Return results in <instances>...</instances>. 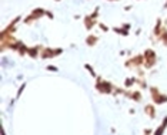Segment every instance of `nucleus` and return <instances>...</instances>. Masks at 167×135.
Instances as JSON below:
<instances>
[{
	"label": "nucleus",
	"mask_w": 167,
	"mask_h": 135,
	"mask_svg": "<svg viewBox=\"0 0 167 135\" xmlns=\"http://www.w3.org/2000/svg\"><path fill=\"white\" fill-rule=\"evenodd\" d=\"M46 16H47L49 19H53V17H54V16H53V13H51L50 10H46Z\"/></svg>",
	"instance_id": "4be33fe9"
},
{
	"label": "nucleus",
	"mask_w": 167,
	"mask_h": 135,
	"mask_svg": "<svg viewBox=\"0 0 167 135\" xmlns=\"http://www.w3.org/2000/svg\"><path fill=\"white\" fill-rule=\"evenodd\" d=\"M150 94H151V100L154 104L157 105H161V104H166L167 102V95L160 92V90L157 87H150Z\"/></svg>",
	"instance_id": "f257e3e1"
},
{
	"label": "nucleus",
	"mask_w": 167,
	"mask_h": 135,
	"mask_svg": "<svg viewBox=\"0 0 167 135\" xmlns=\"http://www.w3.org/2000/svg\"><path fill=\"white\" fill-rule=\"evenodd\" d=\"M163 20L161 19H157V22H156V26H154V30H153V36L156 37V39H158V36L161 34V31H163Z\"/></svg>",
	"instance_id": "0eeeda50"
},
{
	"label": "nucleus",
	"mask_w": 167,
	"mask_h": 135,
	"mask_svg": "<svg viewBox=\"0 0 167 135\" xmlns=\"http://www.w3.org/2000/svg\"><path fill=\"white\" fill-rule=\"evenodd\" d=\"M157 40H158V41H161V43L167 47V29H166V27L163 29V31H161V34L158 36V39H157Z\"/></svg>",
	"instance_id": "9b49d317"
},
{
	"label": "nucleus",
	"mask_w": 167,
	"mask_h": 135,
	"mask_svg": "<svg viewBox=\"0 0 167 135\" xmlns=\"http://www.w3.org/2000/svg\"><path fill=\"white\" fill-rule=\"evenodd\" d=\"M143 61H144V56H136V57H133L131 60L126 61V67H131L133 64L137 67V66H141Z\"/></svg>",
	"instance_id": "423d86ee"
},
{
	"label": "nucleus",
	"mask_w": 167,
	"mask_h": 135,
	"mask_svg": "<svg viewBox=\"0 0 167 135\" xmlns=\"http://www.w3.org/2000/svg\"><path fill=\"white\" fill-rule=\"evenodd\" d=\"M46 14V10L44 9H42V7H37V9H34L30 14H29V17L24 20V24H30L32 23V20L34 22V20H37V19H40L42 16H44Z\"/></svg>",
	"instance_id": "39448f33"
},
{
	"label": "nucleus",
	"mask_w": 167,
	"mask_h": 135,
	"mask_svg": "<svg viewBox=\"0 0 167 135\" xmlns=\"http://www.w3.org/2000/svg\"><path fill=\"white\" fill-rule=\"evenodd\" d=\"M99 27H100L103 31H109V27H107L106 24H103V23H99Z\"/></svg>",
	"instance_id": "aec40b11"
},
{
	"label": "nucleus",
	"mask_w": 167,
	"mask_h": 135,
	"mask_svg": "<svg viewBox=\"0 0 167 135\" xmlns=\"http://www.w3.org/2000/svg\"><path fill=\"white\" fill-rule=\"evenodd\" d=\"M136 83H137V84H139L141 88H146V87H147V84H146V83H144L141 78H136Z\"/></svg>",
	"instance_id": "f3484780"
},
{
	"label": "nucleus",
	"mask_w": 167,
	"mask_h": 135,
	"mask_svg": "<svg viewBox=\"0 0 167 135\" xmlns=\"http://www.w3.org/2000/svg\"><path fill=\"white\" fill-rule=\"evenodd\" d=\"M27 51H29V48L26 47V44H23V43H22V44H20V47H19V50H17V53H19L20 56H24Z\"/></svg>",
	"instance_id": "ddd939ff"
},
{
	"label": "nucleus",
	"mask_w": 167,
	"mask_h": 135,
	"mask_svg": "<svg viewBox=\"0 0 167 135\" xmlns=\"http://www.w3.org/2000/svg\"><path fill=\"white\" fill-rule=\"evenodd\" d=\"M121 27H123L124 30H129V29H130V24H123Z\"/></svg>",
	"instance_id": "a878e982"
},
{
	"label": "nucleus",
	"mask_w": 167,
	"mask_h": 135,
	"mask_svg": "<svg viewBox=\"0 0 167 135\" xmlns=\"http://www.w3.org/2000/svg\"><path fill=\"white\" fill-rule=\"evenodd\" d=\"M133 84H136V78H127V80L124 81V87H126V88L131 87Z\"/></svg>",
	"instance_id": "2eb2a0df"
},
{
	"label": "nucleus",
	"mask_w": 167,
	"mask_h": 135,
	"mask_svg": "<svg viewBox=\"0 0 167 135\" xmlns=\"http://www.w3.org/2000/svg\"><path fill=\"white\" fill-rule=\"evenodd\" d=\"M96 88L100 91V92H103V94H112L113 92V85H112V83H109V81H106V80H103V78H97V83H96Z\"/></svg>",
	"instance_id": "7ed1b4c3"
},
{
	"label": "nucleus",
	"mask_w": 167,
	"mask_h": 135,
	"mask_svg": "<svg viewBox=\"0 0 167 135\" xmlns=\"http://www.w3.org/2000/svg\"><path fill=\"white\" fill-rule=\"evenodd\" d=\"M144 111L149 114V117H150V118H156V108H154V105L147 104V105L144 107Z\"/></svg>",
	"instance_id": "9d476101"
},
{
	"label": "nucleus",
	"mask_w": 167,
	"mask_h": 135,
	"mask_svg": "<svg viewBox=\"0 0 167 135\" xmlns=\"http://www.w3.org/2000/svg\"><path fill=\"white\" fill-rule=\"evenodd\" d=\"M164 131H166V126H164V125H160V126L154 131V135H163Z\"/></svg>",
	"instance_id": "dca6fc26"
},
{
	"label": "nucleus",
	"mask_w": 167,
	"mask_h": 135,
	"mask_svg": "<svg viewBox=\"0 0 167 135\" xmlns=\"http://www.w3.org/2000/svg\"><path fill=\"white\" fill-rule=\"evenodd\" d=\"M56 2H60V0H56Z\"/></svg>",
	"instance_id": "c85d7f7f"
},
{
	"label": "nucleus",
	"mask_w": 167,
	"mask_h": 135,
	"mask_svg": "<svg viewBox=\"0 0 167 135\" xmlns=\"http://www.w3.org/2000/svg\"><path fill=\"white\" fill-rule=\"evenodd\" d=\"M164 9H167V2H166V3H164Z\"/></svg>",
	"instance_id": "bb28decb"
},
{
	"label": "nucleus",
	"mask_w": 167,
	"mask_h": 135,
	"mask_svg": "<svg viewBox=\"0 0 167 135\" xmlns=\"http://www.w3.org/2000/svg\"><path fill=\"white\" fill-rule=\"evenodd\" d=\"M24 87H26V84H23L20 88H19V92H17V97H20V94L23 92V90H24Z\"/></svg>",
	"instance_id": "5701e85b"
},
{
	"label": "nucleus",
	"mask_w": 167,
	"mask_h": 135,
	"mask_svg": "<svg viewBox=\"0 0 167 135\" xmlns=\"http://www.w3.org/2000/svg\"><path fill=\"white\" fill-rule=\"evenodd\" d=\"M61 53H63L61 48L54 50V48H50V47H44V48L42 50L40 57H42L43 60H46V58H53V57H56V56H59V54H61Z\"/></svg>",
	"instance_id": "20e7f679"
},
{
	"label": "nucleus",
	"mask_w": 167,
	"mask_h": 135,
	"mask_svg": "<svg viewBox=\"0 0 167 135\" xmlns=\"http://www.w3.org/2000/svg\"><path fill=\"white\" fill-rule=\"evenodd\" d=\"M151 132H153L151 129H144V135H150Z\"/></svg>",
	"instance_id": "393cba45"
},
{
	"label": "nucleus",
	"mask_w": 167,
	"mask_h": 135,
	"mask_svg": "<svg viewBox=\"0 0 167 135\" xmlns=\"http://www.w3.org/2000/svg\"><path fill=\"white\" fill-rule=\"evenodd\" d=\"M94 24H96V20L92 19L90 14L84 17V27H86V30H92V29L94 27Z\"/></svg>",
	"instance_id": "6e6552de"
},
{
	"label": "nucleus",
	"mask_w": 167,
	"mask_h": 135,
	"mask_svg": "<svg viewBox=\"0 0 167 135\" xmlns=\"http://www.w3.org/2000/svg\"><path fill=\"white\" fill-rule=\"evenodd\" d=\"M90 16H92V19H96V17L99 16V7H96V9H94V12H93Z\"/></svg>",
	"instance_id": "6ab92c4d"
},
{
	"label": "nucleus",
	"mask_w": 167,
	"mask_h": 135,
	"mask_svg": "<svg viewBox=\"0 0 167 135\" xmlns=\"http://www.w3.org/2000/svg\"><path fill=\"white\" fill-rule=\"evenodd\" d=\"M97 41H99V37H97V36H94V34H90V36H87V37H86V44H87V46H90V47L96 46V44H97Z\"/></svg>",
	"instance_id": "1a4fd4ad"
},
{
	"label": "nucleus",
	"mask_w": 167,
	"mask_h": 135,
	"mask_svg": "<svg viewBox=\"0 0 167 135\" xmlns=\"http://www.w3.org/2000/svg\"><path fill=\"white\" fill-rule=\"evenodd\" d=\"M84 67L87 68V71H89V73H90V74H92L93 77H96V73H94V70H93V67H92V66H89V64H86Z\"/></svg>",
	"instance_id": "a211bd4d"
},
{
	"label": "nucleus",
	"mask_w": 167,
	"mask_h": 135,
	"mask_svg": "<svg viewBox=\"0 0 167 135\" xmlns=\"http://www.w3.org/2000/svg\"><path fill=\"white\" fill-rule=\"evenodd\" d=\"M113 30H114L116 33H119L120 36H129V30H124L123 27H121V29H119V27H114Z\"/></svg>",
	"instance_id": "4468645a"
},
{
	"label": "nucleus",
	"mask_w": 167,
	"mask_h": 135,
	"mask_svg": "<svg viewBox=\"0 0 167 135\" xmlns=\"http://www.w3.org/2000/svg\"><path fill=\"white\" fill-rule=\"evenodd\" d=\"M46 70H47V71H57V67H56V66H47Z\"/></svg>",
	"instance_id": "412c9836"
},
{
	"label": "nucleus",
	"mask_w": 167,
	"mask_h": 135,
	"mask_svg": "<svg viewBox=\"0 0 167 135\" xmlns=\"http://www.w3.org/2000/svg\"><path fill=\"white\" fill-rule=\"evenodd\" d=\"M161 125H164V126L167 128V117H164V118H163V122H161Z\"/></svg>",
	"instance_id": "b1692460"
},
{
	"label": "nucleus",
	"mask_w": 167,
	"mask_h": 135,
	"mask_svg": "<svg viewBox=\"0 0 167 135\" xmlns=\"http://www.w3.org/2000/svg\"><path fill=\"white\" fill-rule=\"evenodd\" d=\"M144 60H146L144 66H146V68H147V70H149V68H151L153 66H156V63H157L156 51H154V50H151V48H147V50L144 51Z\"/></svg>",
	"instance_id": "f03ea898"
},
{
	"label": "nucleus",
	"mask_w": 167,
	"mask_h": 135,
	"mask_svg": "<svg viewBox=\"0 0 167 135\" xmlns=\"http://www.w3.org/2000/svg\"><path fill=\"white\" fill-rule=\"evenodd\" d=\"M39 50H42V47H40V46H36V47H33V48H29L27 54H29L32 58H36V57H37V53H39Z\"/></svg>",
	"instance_id": "f8f14e48"
},
{
	"label": "nucleus",
	"mask_w": 167,
	"mask_h": 135,
	"mask_svg": "<svg viewBox=\"0 0 167 135\" xmlns=\"http://www.w3.org/2000/svg\"><path fill=\"white\" fill-rule=\"evenodd\" d=\"M109 2H117V0H109Z\"/></svg>",
	"instance_id": "cd10ccee"
}]
</instances>
